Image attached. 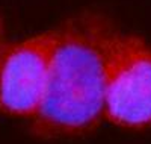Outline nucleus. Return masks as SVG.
<instances>
[{"label":"nucleus","instance_id":"nucleus-1","mask_svg":"<svg viewBox=\"0 0 151 144\" xmlns=\"http://www.w3.org/2000/svg\"><path fill=\"white\" fill-rule=\"evenodd\" d=\"M115 32L95 14H82L55 29L46 94L32 118L35 133L76 137L104 118L106 61Z\"/></svg>","mask_w":151,"mask_h":144},{"label":"nucleus","instance_id":"nucleus-3","mask_svg":"<svg viewBox=\"0 0 151 144\" xmlns=\"http://www.w3.org/2000/svg\"><path fill=\"white\" fill-rule=\"evenodd\" d=\"M55 29L6 44L0 58V109L32 120L46 94Z\"/></svg>","mask_w":151,"mask_h":144},{"label":"nucleus","instance_id":"nucleus-2","mask_svg":"<svg viewBox=\"0 0 151 144\" xmlns=\"http://www.w3.org/2000/svg\"><path fill=\"white\" fill-rule=\"evenodd\" d=\"M104 118L124 129L151 128V46L138 35L115 32L110 40Z\"/></svg>","mask_w":151,"mask_h":144},{"label":"nucleus","instance_id":"nucleus-4","mask_svg":"<svg viewBox=\"0 0 151 144\" xmlns=\"http://www.w3.org/2000/svg\"><path fill=\"white\" fill-rule=\"evenodd\" d=\"M6 47V41H5V28H3V23L0 20V58L3 55V50Z\"/></svg>","mask_w":151,"mask_h":144}]
</instances>
